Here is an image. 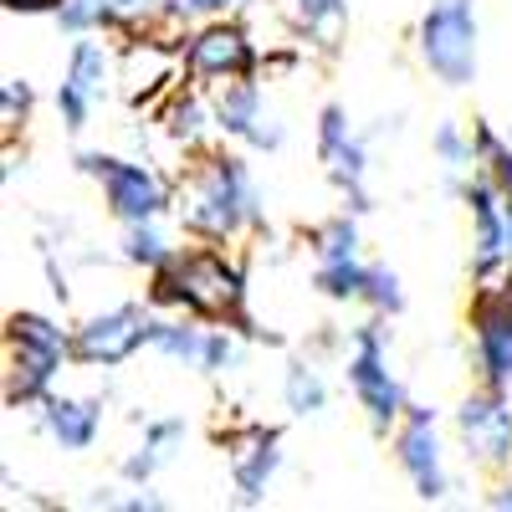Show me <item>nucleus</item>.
Segmentation results:
<instances>
[{
  "mask_svg": "<svg viewBox=\"0 0 512 512\" xmlns=\"http://www.w3.org/2000/svg\"><path fill=\"white\" fill-rule=\"evenodd\" d=\"M175 226L185 241L241 246L267 231V190L256 185L246 149H226L216 139L200 154H185L175 175Z\"/></svg>",
  "mask_w": 512,
  "mask_h": 512,
  "instance_id": "nucleus-1",
  "label": "nucleus"
},
{
  "mask_svg": "<svg viewBox=\"0 0 512 512\" xmlns=\"http://www.w3.org/2000/svg\"><path fill=\"white\" fill-rule=\"evenodd\" d=\"M144 297L154 313H190L205 323L241 328L251 344H277L251 318V277L236 246H221V241L175 246V256L164 267L144 272Z\"/></svg>",
  "mask_w": 512,
  "mask_h": 512,
  "instance_id": "nucleus-2",
  "label": "nucleus"
},
{
  "mask_svg": "<svg viewBox=\"0 0 512 512\" xmlns=\"http://www.w3.org/2000/svg\"><path fill=\"white\" fill-rule=\"evenodd\" d=\"M72 328H62L41 308L6 313V405L31 410L57 390V379L72 369Z\"/></svg>",
  "mask_w": 512,
  "mask_h": 512,
  "instance_id": "nucleus-3",
  "label": "nucleus"
},
{
  "mask_svg": "<svg viewBox=\"0 0 512 512\" xmlns=\"http://www.w3.org/2000/svg\"><path fill=\"white\" fill-rule=\"evenodd\" d=\"M344 384L359 405V415L369 420V431L379 441H390V431L405 420L410 395L390 364V318L369 313L359 328H349V349H344Z\"/></svg>",
  "mask_w": 512,
  "mask_h": 512,
  "instance_id": "nucleus-4",
  "label": "nucleus"
},
{
  "mask_svg": "<svg viewBox=\"0 0 512 512\" xmlns=\"http://www.w3.org/2000/svg\"><path fill=\"white\" fill-rule=\"evenodd\" d=\"M415 57L446 93H466L482 72V16L477 0H431L415 21Z\"/></svg>",
  "mask_w": 512,
  "mask_h": 512,
  "instance_id": "nucleus-5",
  "label": "nucleus"
},
{
  "mask_svg": "<svg viewBox=\"0 0 512 512\" xmlns=\"http://www.w3.org/2000/svg\"><path fill=\"white\" fill-rule=\"evenodd\" d=\"M77 175H88L103 195V210L113 226H139L175 216V180L134 154H108V149H82Z\"/></svg>",
  "mask_w": 512,
  "mask_h": 512,
  "instance_id": "nucleus-6",
  "label": "nucleus"
},
{
  "mask_svg": "<svg viewBox=\"0 0 512 512\" xmlns=\"http://www.w3.org/2000/svg\"><path fill=\"white\" fill-rule=\"evenodd\" d=\"M118 41L93 31V36H77L67 47V62H62V82H57V118L67 134H88L93 113L113 98V88L123 82V67H118Z\"/></svg>",
  "mask_w": 512,
  "mask_h": 512,
  "instance_id": "nucleus-7",
  "label": "nucleus"
},
{
  "mask_svg": "<svg viewBox=\"0 0 512 512\" xmlns=\"http://www.w3.org/2000/svg\"><path fill=\"white\" fill-rule=\"evenodd\" d=\"M267 62V52L256 47L251 26L236 16H216V21H200L180 36V77L200 82V88H221V82L236 77H256Z\"/></svg>",
  "mask_w": 512,
  "mask_h": 512,
  "instance_id": "nucleus-8",
  "label": "nucleus"
},
{
  "mask_svg": "<svg viewBox=\"0 0 512 512\" xmlns=\"http://www.w3.org/2000/svg\"><path fill=\"white\" fill-rule=\"evenodd\" d=\"M451 436L461 461L482 477H507L512 472V390L477 384L466 390L451 410Z\"/></svg>",
  "mask_w": 512,
  "mask_h": 512,
  "instance_id": "nucleus-9",
  "label": "nucleus"
},
{
  "mask_svg": "<svg viewBox=\"0 0 512 512\" xmlns=\"http://www.w3.org/2000/svg\"><path fill=\"white\" fill-rule=\"evenodd\" d=\"M472 333V374L492 390H512V262L497 277H482L466 303Z\"/></svg>",
  "mask_w": 512,
  "mask_h": 512,
  "instance_id": "nucleus-10",
  "label": "nucleus"
},
{
  "mask_svg": "<svg viewBox=\"0 0 512 512\" xmlns=\"http://www.w3.org/2000/svg\"><path fill=\"white\" fill-rule=\"evenodd\" d=\"M149 323H154L149 297H123L113 308L88 313L72 328L77 369H123L128 359H139L149 349Z\"/></svg>",
  "mask_w": 512,
  "mask_h": 512,
  "instance_id": "nucleus-11",
  "label": "nucleus"
},
{
  "mask_svg": "<svg viewBox=\"0 0 512 512\" xmlns=\"http://www.w3.org/2000/svg\"><path fill=\"white\" fill-rule=\"evenodd\" d=\"M313 149H318V164H323L328 185L338 190V200H344L354 216L374 210V195H369V139L354 128L344 103H323L318 108Z\"/></svg>",
  "mask_w": 512,
  "mask_h": 512,
  "instance_id": "nucleus-12",
  "label": "nucleus"
},
{
  "mask_svg": "<svg viewBox=\"0 0 512 512\" xmlns=\"http://www.w3.org/2000/svg\"><path fill=\"white\" fill-rule=\"evenodd\" d=\"M210 108H216V134L246 154H277L287 144V123L262 88V72L210 88Z\"/></svg>",
  "mask_w": 512,
  "mask_h": 512,
  "instance_id": "nucleus-13",
  "label": "nucleus"
},
{
  "mask_svg": "<svg viewBox=\"0 0 512 512\" xmlns=\"http://www.w3.org/2000/svg\"><path fill=\"white\" fill-rule=\"evenodd\" d=\"M390 451H395L400 477L410 482V492L420 502H446L451 472H446V441H441V410L436 405L410 400L405 420L390 431Z\"/></svg>",
  "mask_w": 512,
  "mask_h": 512,
  "instance_id": "nucleus-14",
  "label": "nucleus"
},
{
  "mask_svg": "<svg viewBox=\"0 0 512 512\" xmlns=\"http://www.w3.org/2000/svg\"><path fill=\"white\" fill-rule=\"evenodd\" d=\"M216 441H221V456H226L236 507H262L277 472H282V431L267 420H236Z\"/></svg>",
  "mask_w": 512,
  "mask_h": 512,
  "instance_id": "nucleus-15",
  "label": "nucleus"
},
{
  "mask_svg": "<svg viewBox=\"0 0 512 512\" xmlns=\"http://www.w3.org/2000/svg\"><path fill=\"white\" fill-rule=\"evenodd\" d=\"M456 200L466 205V226H472V246H466L472 282L497 277L512 262V216H507V200H502L497 180L487 175V169H472Z\"/></svg>",
  "mask_w": 512,
  "mask_h": 512,
  "instance_id": "nucleus-16",
  "label": "nucleus"
},
{
  "mask_svg": "<svg viewBox=\"0 0 512 512\" xmlns=\"http://www.w3.org/2000/svg\"><path fill=\"white\" fill-rule=\"evenodd\" d=\"M164 16V0H62V11L52 16V26L77 41V36H113V41H134L144 31H154Z\"/></svg>",
  "mask_w": 512,
  "mask_h": 512,
  "instance_id": "nucleus-17",
  "label": "nucleus"
},
{
  "mask_svg": "<svg viewBox=\"0 0 512 512\" xmlns=\"http://www.w3.org/2000/svg\"><path fill=\"white\" fill-rule=\"evenodd\" d=\"M154 123L180 154H200V149H210L221 139L216 134V108H210V88L185 82V77L154 103Z\"/></svg>",
  "mask_w": 512,
  "mask_h": 512,
  "instance_id": "nucleus-18",
  "label": "nucleus"
},
{
  "mask_svg": "<svg viewBox=\"0 0 512 512\" xmlns=\"http://www.w3.org/2000/svg\"><path fill=\"white\" fill-rule=\"evenodd\" d=\"M36 431L47 436L57 451L67 456H82L93 451L98 436H103V400L98 395H47L36 405Z\"/></svg>",
  "mask_w": 512,
  "mask_h": 512,
  "instance_id": "nucleus-19",
  "label": "nucleus"
},
{
  "mask_svg": "<svg viewBox=\"0 0 512 512\" xmlns=\"http://www.w3.org/2000/svg\"><path fill=\"white\" fill-rule=\"evenodd\" d=\"M185 436H190L185 415H154V420H144L134 451L118 461V477H123L128 487H149V482L159 477V466H169V461L180 456Z\"/></svg>",
  "mask_w": 512,
  "mask_h": 512,
  "instance_id": "nucleus-20",
  "label": "nucleus"
},
{
  "mask_svg": "<svg viewBox=\"0 0 512 512\" xmlns=\"http://www.w3.org/2000/svg\"><path fill=\"white\" fill-rule=\"evenodd\" d=\"M287 31L303 41V52H323L333 57L344 47V31H349V0H277Z\"/></svg>",
  "mask_w": 512,
  "mask_h": 512,
  "instance_id": "nucleus-21",
  "label": "nucleus"
},
{
  "mask_svg": "<svg viewBox=\"0 0 512 512\" xmlns=\"http://www.w3.org/2000/svg\"><path fill=\"white\" fill-rule=\"evenodd\" d=\"M205 344H210V323L205 318H190V313H154L149 323V349L180 369H195L205 364Z\"/></svg>",
  "mask_w": 512,
  "mask_h": 512,
  "instance_id": "nucleus-22",
  "label": "nucleus"
},
{
  "mask_svg": "<svg viewBox=\"0 0 512 512\" xmlns=\"http://www.w3.org/2000/svg\"><path fill=\"white\" fill-rule=\"evenodd\" d=\"M282 410L287 415H297V420H318L323 410H328V379H323V369H318V359L313 354H292L287 364H282Z\"/></svg>",
  "mask_w": 512,
  "mask_h": 512,
  "instance_id": "nucleus-23",
  "label": "nucleus"
},
{
  "mask_svg": "<svg viewBox=\"0 0 512 512\" xmlns=\"http://www.w3.org/2000/svg\"><path fill=\"white\" fill-rule=\"evenodd\" d=\"M175 256V236L164 231V221H139V226H118V262L134 272H154Z\"/></svg>",
  "mask_w": 512,
  "mask_h": 512,
  "instance_id": "nucleus-24",
  "label": "nucleus"
},
{
  "mask_svg": "<svg viewBox=\"0 0 512 512\" xmlns=\"http://www.w3.org/2000/svg\"><path fill=\"white\" fill-rule=\"evenodd\" d=\"M431 154H436V159H441V169H446V190H451V195H461L466 175L477 169V154H472V128L456 123V118H441V123H436V134H431Z\"/></svg>",
  "mask_w": 512,
  "mask_h": 512,
  "instance_id": "nucleus-25",
  "label": "nucleus"
},
{
  "mask_svg": "<svg viewBox=\"0 0 512 512\" xmlns=\"http://www.w3.org/2000/svg\"><path fill=\"white\" fill-rule=\"evenodd\" d=\"M308 251H313V267L323 262H349V256H364V241H359V221H354V210L344 205L338 216L318 221L308 231Z\"/></svg>",
  "mask_w": 512,
  "mask_h": 512,
  "instance_id": "nucleus-26",
  "label": "nucleus"
},
{
  "mask_svg": "<svg viewBox=\"0 0 512 512\" xmlns=\"http://www.w3.org/2000/svg\"><path fill=\"white\" fill-rule=\"evenodd\" d=\"M364 277H369L364 256H349V262H323V267H313V292L328 297V303H359Z\"/></svg>",
  "mask_w": 512,
  "mask_h": 512,
  "instance_id": "nucleus-27",
  "label": "nucleus"
},
{
  "mask_svg": "<svg viewBox=\"0 0 512 512\" xmlns=\"http://www.w3.org/2000/svg\"><path fill=\"white\" fill-rule=\"evenodd\" d=\"M359 308H364V313H379V318H400V313H405V282H400V272H395L390 262H369Z\"/></svg>",
  "mask_w": 512,
  "mask_h": 512,
  "instance_id": "nucleus-28",
  "label": "nucleus"
},
{
  "mask_svg": "<svg viewBox=\"0 0 512 512\" xmlns=\"http://www.w3.org/2000/svg\"><path fill=\"white\" fill-rule=\"evenodd\" d=\"M256 6V0H164V26H175V31H190L200 21H216V16H246Z\"/></svg>",
  "mask_w": 512,
  "mask_h": 512,
  "instance_id": "nucleus-29",
  "label": "nucleus"
},
{
  "mask_svg": "<svg viewBox=\"0 0 512 512\" xmlns=\"http://www.w3.org/2000/svg\"><path fill=\"white\" fill-rule=\"evenodd\" d=\"M31 113H36V88H31V77L11 72L6 82H0V128H6V144L31 123Z\"/></svg>",
  "mask_w": 512,
  "mask_h": 512,
  "instance_id": "nucleus-30",
  "label": "nucleus"
},
{
  "mask_svg": "<svg viewBox=\"0 0 512 512\" xmlns=\"http://www.w3.org/2000/svg\"><path fill=\"white\" fill-rule=\"evenodd\" d=\"M502 144H507V134H502L492 118H472V154H477V164H487Z\"/></svg>",
  "mask_w": 512,
  "mask_h": 512,
  "instance_id": "nucleus-31",
  "label": "nucleus"
},
{
  "mask_svg": "<svg viewBox=\"0 0 512 512\" xmlns=\"http://www.w3.org/2000/svg\"><path fill=\"white\" fill-rule=\"evenodd\" d=\"M477 169H487V175L497 180V190H502V200H507V216H512V134H507V144H502L487 164H477Z\"/></svg>",
  "mask_w": 512,
  "mask_h": 512,
  "instance_id": "nucleus-32",
  "label": "nucleus"
},
{
  "mask_svg": "<svg viewBox=\"0 0 512 512\" xmlns=\"http://www.w3.org/2000/svg\"><path fill=\"white\" fill-rule=\"evenodd\" d=\"M482 502H487L492 512H512V472H507V477H497V482H492V492H487Z\"/></svg>",
  "mask_w": 512,
  "mask_h": 512,
  "instance_id": "nucleus-33",
  "label": "nucleus"
}]
</instances>
